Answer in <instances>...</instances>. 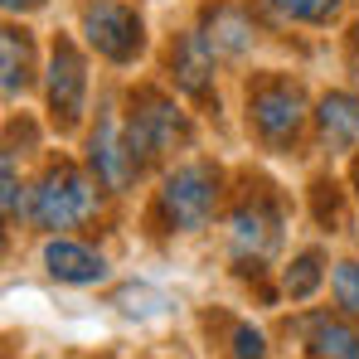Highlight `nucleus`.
I'll return each mask as SVG.
<instances>
[{
    "mask_svg": "<svg viewBox=\"0 0 359 359\" xmlns=\"http://www.w3.org/2000/svg\"><path fill=\"white\" fill-rule=\"evenodd\" d=\"M0 5H5V10H10V15H25V10H39V5H44V0H0Z\"/></svg>",
    "mask_w": 359,
    "mask_h": 359,
    "instance_id": "obj_20",
    "label": "nucleus"
},
{
    "mask_svg": "<svg viewBox=\"0 0 359 359\" xmlns=\"http://www.w3.org/2000/svg\"><path fill=\"white\" fill-rule=\"evenodd\" d=\"M277 243H282V214H277V204L267 194H248L233 209V219H229V248H233V257H238L243 267H257V262H267L277 252Z\"/></svg>",
    "mask_w": 359,
    "mask_h": 359,
    "instance_id": "obj_7",
    "label": "nucleus"
},
{
    "mask_svg": "<svg viewBox=\"0 0 359 359\" xmlns=\"http://www.w3.org/2000/svg\"><path fill=\"white\" fill-rule=\"evenodd\" d=\"M214 63H219V54L209 49L204 34H180L170 44V78H175L180 93H189L199 102L214 93Z\"/></svg>",
    "mask_w": 359,
    "mask_h": 359,
    "instance_id": "obj_9",
    "label": "nucleus"
},
{
    "mask_svg": "<svg viewBox=\"0 0 359 359\" xmlns=\"http://www.w3.org/2000/svg\"><path fill=\"white\" fill-rule=\"evenodd\" d=\"M320 282H325V262H320V252H301L297 262L287 267V277H282V287H287V297H292V301L316 297Z\"/></svg>",
    "mask_w": 359,
    "mask_h": 359,
    "instance_id": "obj_15",
    "label": "nucleus"
},
{
    "mask_svg": "<svg viewBox=\"0 0 359 359\" xmlns=\"http://www.w3.org/2000/svg\"><path fill=\"white\" fill-rule=\"evenodd\" d=\"M44 267H49V277H59L68 287H97V282H107V257L93 252L88 243H73V238H49Z\"/></svg>",
    "mask_w": 359,
    "mask_h": 359,
    "instance_id": "obj_11",
    "label": "nucleus"
},
{
    "mask_svg": "<svg viewBox=\"0 0 359 359\" xmlns=\"http://www.w3.org/2000/svg\"><path fill=\"white\" fill-rule=\"evenodd\" d=\"M267 355V345H262V330H252V325H238L233 330V359H262Z\"/></svg>",
    "mask_w": 359,
    "mask_h": 359,
    "instance_id": "obj_19",
    "label": "nucleus"
},
{
    "mask_svg": "<svg viewBox=\"0 0 359 359\" xmlns=\"http://www.w3.org/2000/svg\"><path fill=\"white\" fill-rule=\"evenodd\" d=\"M204 39H209V49L219 54V59H243L252 44H257V29H252V15L243 10V5H209L204 10V29H199Z\"/></svg>",
    "mask_w": 359,
    "mask_h": 359,
    "instance_id": "obj_10",
    "label": "nucleus"
},
{
    "mask_svg": "<svg viewBox=\"0 0 359 359\" xmlns=\"http://www.w3.org/2000/svg\"><path fill=\"white\" fill-rule=\"evenodd\" d=\"M219 209V170L209 161H189L175 165L170 175L161 180L156 189V219L170 229V233H194L214 219Z\"/></svg>",
    "mask_w": 359,
    "mask_h": 359,
    "instance_id": "obj_2",
    "label": "nucleus"
},
{
    "mask_svg": "<svg viewBox=\"0 0 359 359\" xmlns=\"http://www.w3.org/2000/svg\"><path fill=\"white\" fill-rule=\"evenodd\" d=\"M88 170L97 175L102 189H126L131 180L141 175V165H136V156H131V146H126V131L117 126V117L107 112V117H97V131L88 136Z\"/></svg>",
    "mask_w": 359,
    "mask_h": 359,
    "instance_id": "obj_8",
    "label": "nucleus"
},
{
    "mask_svg": "<svg viewBox=\"0 0 359 359\" xmlns=\"http://www.w3.org/2000/svg\"><path fill=\"white\" fill-rule=\"evenodd\" d=\"M126 146H131V156H136V165L146 170L156 156H165V151H175L189 141V117L180 112L175 102L165 97V93H156V88H136L131 93V112H126Z\"/></svg>",
    "mask_w": 359,
    "mask_h": 359,
    "instance_id": "obj_3",
    "label": "nucleus"
},
{
    "mask_svg": "<svg viewBox=\"0 0 359 359\" xmlns=\"http://www.w3.org/2000/svg\"><path fill=\"white\" fill-rule=\"evenodd\" d=\"M0 49H5V78H0V88H5V97H20L34 83V44H29L25 29L10 25L5 39H0Z\"/></svg>",
    "mask_w": 359,
    "mask_h": 359,
    "instance_id": "obj_14",
    "label": "nucleus"
},
{
    "mask_svg": "<svg viewBox=\"0 0 359 359\" xmlns=\"http://www.w3.org/2000/svg\"><path fill=\"white\" fill-rule=\"evenodd\" d=\"M306 93L301 83L282 78V73H267L257 83H248V126L257 141L267 146H292L306 126Z\"/></svg>",
    "mask_w": 359,
    "mask_h": 359,
    "instance_id": "obj_4",
    "label": "nucleus"
},
{
    "mask_svg": "<svg viewBox=\"0 0 359 359\" xmlns=\"http://www.w3.org/2000/svg\"><path fill=\"white\" fill-rule=\"evenodd\" d=\"M277 20H292V25H325L345 0H262Z\"/></svg>",
    "mask_w": 359,
    "mask_h": 359,
    "instance_id": "obj_16",
    "label": "nucleus"
},
{
    "mask_svg": "<svg viewBox=\"0 0 359 359\" xmlns=\"http://www.w3.org/2000/svg\"><path fill=\"white\" fill-rule=\"evenodd\" d=\"M330 292H335V301H340L345 316H359V262L355 257L330 267Z\"/></svg>",
    "mask_w": 359,
    "mask_h": 359,
    "instance_id": "obj_17",
    "label": "nucleus"
},
{
    "mask_svg": "<svg viewBox=\"0 0 359 359\" xmlns=\"http://www.w3.org/2000/svg\"><path fill=\"white\" fill-rule=\"evenodd\" d=\"M97 214V175L93 170H78V165H54L44 170V180L34 184L29 194V219L34 229L44 233H63V229H78Z\"/></svg>",
    "mask_w": 359,
    "mask_h": 359,
    "instance_id": "obj_1",
    "label": "nucleus"
},
{
    "mask_svg": "<svg viewBox=\"0 0 359 359\" xmlns=\"http://www.w3.org/2000/svg\"><path fill=\"white\" fill-rule=\"evenodd\" d=\"M44 102L54 131H78L83 107H88V63L73 39H54L49 49V73H44Z\"/></svg>",
    "mask_w": 359,
    "mask_h": 359,
    "instance_id": "obj_6",
    "label": "nucleus"
},
{
    "mask_svg": "<svg viewBox=\"0 0 359 359\" xmlns=\"http://www.w3.org/2000/svg\"><path fill=\"white\" fill-rule=\"evenodd\" d=\"M316 131L330 151H355L359 146V97L355 93H325L316 107Z\"/></svg>",
    "mask_w": 359,
    "mask_h": 359,
    "instance_id": "obj_12",
    "label": "nucleus"
},
{
    "mask_svg": "<svg viewBox=\"0 0 359 359\" xmlns=\"http://www.w3.org/2000/svg\"><path fill=\"white\" fill-rule=\"evenodd\" d=\"M0 170H5V189H0V204H5V219L15 224V219H20V180H15V156H10V151H5V165H0Z\"/></svg>",
    "mask_w": 359,
    "mask_h": 359,
    "instance_id": "obj_18",
    "label": "nucleus"
},
{
    "mask_svg": "<svg viewBox=\"0 0 359 359\" xmlns=\"http://www.w3.org/2000/svg\"><path fill=\"white\" fill-rule=\"evenodd\" d=\"M311 359H359V330L350 320H335V316H320L311 320Z\"/></svg>",
    "mask_w": 359,
    "mask_h": 359,
    "instance_id": "obj_13",
    "label": "nucleus"
},
{
    "mask_svg": "<svg viewBox=\"0 0 359 359\" xmlns=\"http://www.w3.org/2000/svg\"><path fill=\"white\" fill-rule=\"evenodd\" d=\"M83 39L107 63H136L146 49V25L121 0H88L83 5Z\"/></svg>",
    "mask_w": 359,
    "mask_h": 359,
    "instance_id": "obj_5",
    "label": "nucleus"
},
{
    "mask_svg": "<svg viewBox=\"0 0 359 359\" xmlns=\"http://www.w3.org/2000/svg\"><path fill=\"white\" fill-rule=\"evenodd\" d=\"M350 49H355V63H359V20H355V29H350Z\"/></svg>",
    "mask_w": 359,
    "mask_h": 359,
    "instance_id": "obj_21",
    "label": "nucleus"
}]
</instances>
